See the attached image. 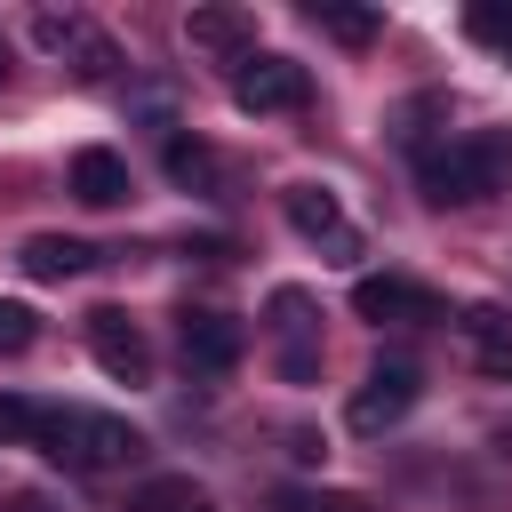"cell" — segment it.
<instances>
[{
    "label": "cell",
    "instance_id": "7a4b0ae2",
    "mask_svg": "<svg viewBox=\"0 0 512 512\" xmlns=\"http://www.w3.org/2000/svg\"><path fill=\"white\" fill-rule=\"evenodd\" d=\"M504 176V152L496 136H448V144H424L416 152V184L432 208H480Z\"/></svg>",
    "mask_w": 512,
    "mask_h": 512
},
{
    "label": "cell",
    "instance_id": "2e32d148",
    "mask_svg": "<svg viewBox=\"0 0 512 512\" xmlns=\"http://www.w3.org/2000/svg\"><path fill=\"white\" fill-rule=\"evenodd\" d=\"M464 32L488 40V48H504V64H512V0H480V8H464Z\"/></svg>",
    "mask_w": 512,
    "mask_h": 512
},
{
    "label": "cell",
    "instance_id": "ffe728a7",
    "mask_svg": "<svg viewBox=\"0 0 512 512\" xmlns=\"http://www.w3.org/2000/svg\"><path fill=\"white\" fill-rule=\"evenodd\" d=\"M280 512H312V504H304V496H280Z\"/></svg>",
    "mask_w": 512,
    "mask_h": 512
},
{
    "label": "cell",
    "instance_id": "7c38bea8",
    "mask_svg": "<svg viewBox=\"0 0 512 512\" xmlns=\"http://www.w3.org/2000/svg\"><path fill=\"white\" fill-rule=\"evenodd\" d=\"M16 264H24L32 280H72V272H88V264H96V248H88V240H72V232H32V240L16 248Z\"/></svg>",
    "mask_w": 512,
    "mask_h": 512
},
{
    "label": "cell",
    "instance_id": "6da1fadb",
    "mask_svg": "<svg viewBox=\"0 0 512 512\" xmlns=\"http://www.w3.org/2000/svg\"><path fill=\"white\" fill-rule=\"evenodd\" d=\"M32 448L56 456V464H72V472H104V464L144 456V432L128 416H104V408H48V424H40Z\"/></svg>",
    "mask_w": 512,
    "mask_h": 512
},
{
    "label": "cell",
    "instance_id": "9a60e30c",
    "mask_svg": "<svg viewBox=\"0 0 512 512\" xmlns=\"http://www.w3.org/2000/svg\"><path fill=\"white\" fill-rule=\"evenodd\" d=\"M168 176L176 184H216V152L200 136H168Z\"/></svg>",
    "mask_w": 512,
    "mask_h": 512
},
{
    "label": "cell",
    "instance_id": "e0dca14e",
    "mask_svg": "<svg viewBox=\"0 0 512 512\" xmlns=\"http://www.w3.org/2000/svg\"><path fill=\"white\" fill-rule=\"evenodd\" d=\"M88 32H96L88 16H32V40H40V48H56V56H72Z\"/></svg>",
    "mask_w": 512,
    "mask_h": 512
},
{
    "label": "cell",
    "instance_id": "4fadbf2b",
    "mask_svg": "<svg viewBox=\"0 0 512 512\" xmlns=\"http://www.w3.org/2000/svg\"><path fill=\"white\" fill-rule=\"evenodd\" d=\"M304 16H312L328 40H344V48H368V40L384 32V16H376V8H344V0H312Z\"/></svg>",
    "mask_w": 512,
    "mask_h": 512
},
{
    "label": "cell",
    "instance_id": "ac0fdd59",
    "mask_svg": "<svg viewBox=\"0 0 512 512\" xmlns=\"http://www.w3.org/2000/svg\"><path fill=\"white\" fill-rule=\"evenodd\" d=\"M32 336H40V312L16 304V296H0V352H24Z\"/></svg>",
    "mask_w": 512,
    "mask_h": 512
},
{
    "label": "cell",
    "instance_id": "603a6c76",
    "mask_svg": "<svg viewBox=\"0 0 512 512\" xmlns=\"http://www.w3.org/2000/svg\"><path fill=\"white\" fill-rule=\"evenodd\" d=\"M0 80H8V48H0Z\"/></svg>",
    "mask_w": 512,
    "mask_h": 512
},
{
    "label": "cell",
    "instance_id": "44dd1931",
    "mask_svg": "<svg viewBox=\"0 0 512 512\" xmlns=\"http://www.w3.org/2000/svg\"><path fill=\"white\" fill-rule=\"evenodd\" d=\"M336 512H376V504H360V496H344V504H336Z\"/></svg>",
    "mask_w": 512,
    "mask_h": 512
},
{
    "label": "cell",
    "instance_id": "277c9868",
    "mask_svg": "<svg viewBox=\"0 0 512 512\" xmlns=\"http://www.w3.org/2000/svg\"><path fill=\"white\" fill-rule=\"evenodd\" d=\"M232 104L240 112H304L312 104V72L296 56H248L232 72Z\"/></svg>",
    "mask_w": 512,
    "mask_h": 512
},
{
    "label": "cell",
    "instance_id": "9c48e42d",
    "mask_svg": "<svg viewBox=\"0 0 512 512\" xmlns=\"http://www.w3.org/2000/svg\"><path fill=\"white\" fill-rule=\"evenodd\" d=\"M184 40H192L200 56L248 64V56H256V16H248V8H192V16H184Z\"/></svg>",
    "mask_w": 512,
    "mask_h": 512
},
{
    "label": "cell",
    "instance_id": "8fae6325",
    "mask_svg": "<svg viewBox=\"0 0 512 512\" xmlns=\"http://www.w3.org/2000/svg\"><path fill=\"white\" fill-rule=\"evenodd\" d=\"M464 344H472V360L496 376V384H512V320L496 312V304H464Z\"/></svg>",
    "mask_w": 512,
    "mask_h": 512
},
{
    "label": "cell",
    "instance_id": "d6986e66",
    "mask_svg": "<svg viewBox=\"0 0 512 512\" xmlns=\"http://www.w3.org/2000/svg\"><path fill=\"white\" fill-rule=\"evenodd\" d=\"M112 64H120V48H112V40H104V32H88V40H80V48H72V72H80V80H104V72H112Z\"/></svg>",
    "mask_w": 512,
    "mask_h": 512
},
{
    "label": "cell",
    "instance_id": "5b68a950",
    "mask_svg": "<svg viewBox=\"0 0 512 512\" xmlns=\"http://www.w3.org/2000/svg\"><path fill=\"white\" fill-rule=\"evenodd\" d=\"M280 216H288L304 240H320L336 264L360 256V232H352V216H344V200H336L328 184H288V192H280Z\"/></svg>",
    "mask_w": 512,
    "mask_h": 512
},
{
    "label": "cell",
    "instance_id": "ba28073f",
    "mask_svg": "<svg viewBox=\"0 0 512 512\" xmlns=\"http://www.w3.org/2000/svg\"><path fill=\"white\" fill-rule=\"evenodd\" d=\"M352 312L360 320H448L440 312V296L432 288H416V280H400V272H368V280H352Z\"/></svg>",
    "mask_w": 512,
    "mask_h": 512
},
{
    "label": "cell",
    "instance_id": "8992f818",
    "mask_svg": "<svg viewBox=\"0 0 512 512\" xmlns=\"http://www.w3.org/2000/svg\"><path fill=\"white\" fill-rule=\"evenodd\" d=\"M176 352H184L192 376H232L240 352H248V328H240L232 312H184V320H176Z\"/></svg>",
    "mask_w": 512,
    "mask_h": 512
},
{
    "label": "cell",
    "instance_id": "3957f363",
    "mask_svg": "<svg viewBox=\"0 0 512 512\" xmlns=\"http://www.w3.org/2000/svg\"><path fill=\"white\" fill-rule=\"evenodd\" d=\"M416 400H424V376H416V360H376V368L360 376V392H352L344 424H352L360 440H376V432H392V424H400Z\"/></svg>",
    "mask_w": 512,
    "mask_h": 512
},
{
    "label": "cell",
    "instance_id": "52a82bcc",
    "mask_svg": "<svg viewBox=\"0 0 512 512\" xmlns=\"http://www.w3.org/2000/svg\"><path fill=\"white\" fill-rule=\"evenodd\" d=\"M88 352L112 384H152V344L128 312H88Z\"/></svg>",
    "mask_w": 512,
    "mask_h": 512
},
{
    "label": "cell",
    "instance_id": "30bf717a",
    "mask_svg": "<svg viewBox=\"0 0 512 512\" xmlns=\"http://www.w3.org/2000/svg\"><path fill=\"white\" fill-rule=\"evenodd\" d=\"M72 192H80L88 208H120V200H128V160H120L112 144H80V152H72Z\"/></svg>",
    "mask_w": 512,
    "mask_h": 512
},
{
    "label": "cell",
    "instance_id": "5bb4252c",
    "mask_svg": "<svg viewBox=\"0 0 512 512\" xmlns=\"http://www.w3.org/2000/svg\"><path fill=\"white\" fill-rule=\"evenodd\" d=\"M48 424V400H24V392H0V440L8 448H32Z\"/></svg>",
    "mask_w": 512,
    "mask_h": 512
},
{
    "label": "cell",
    "instance_id": "7402d4cb",
    "mask_svg": "<svg viewBox=\"0 0 512 512\" xmlns=\"http://www.w3.org/2000/svg\"><path fill=\"white\" fill-rule=\"evenodd\" d=\"M184 512H216V496H200V504H184Z\"/></svg>",
    "mask_w": 512,
    "mask_h": 512
}]
</instances>
